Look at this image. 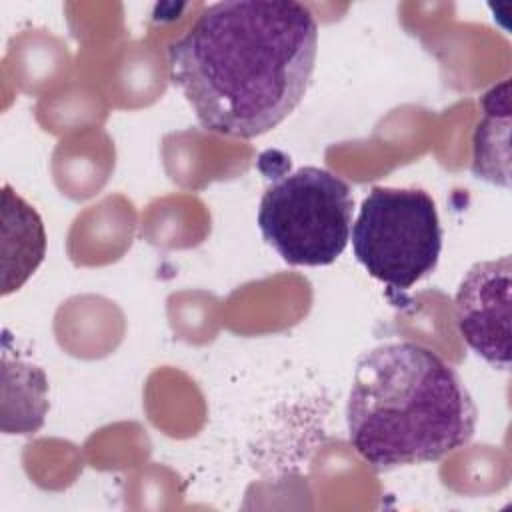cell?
Wrapping results in <instances>:
<instances>
[{
    "instance_id": "cell-1",
    "label": "cell",
    "mask_w": 512,
    "mask_h": 512,
    "mask_svg": "<svg viewBox=\"0 0 512 512\" xmlns=\"http://www.w3.org/2000/svg\"><path fill=\"white\" fill-rule=\"evenodd\" d=\"M316 54L318 24L304 4L224 0L168 48V70L206 130L256 138L302 102Z\"/></svg>"
},
{
    "instance_id": "cell-2",
    "label": "cell",
    "mask_w": 512,
    "mask_h": 512,
    "mask_svg": "<svg viewBox=\"0 0 512 512\" xmlns=\"http://www.w3.org/2000/svg\"><path fill=\"white\" fill-rule=\"evenodd\" d=\"M478 410L458 372L416 342L364 352L346 404L348 440L374 470L436 462L464 448Z\"/></svg>"
},
{
    "instance_id": "cell-3",
    "label": "cell",
    "mask_w": 512,
    "mask_h": 512,
    "mask_svg": "<svg viewBox=\"0 0 512 512\" xmlns=\"http://www.w3.org/2000/svg\"><path fill=\"white\" fill-rule=\"evenodd\" d=\"M354 198L334 172L302 166L274 178L258 206V228L290 266H328L344 252Z\"/></svg>"
},
{
    "instance_id": "cell-4",
    "label": "cell",
    "mask_w": 512,
    "mask_h": 512,
    "mask_svg": "<svg viewBox=\"0 0 512 512\" xmlns=\"http://www.w3.org/2000/svg\"><path fill=\"white\" fill-rule=\"evenodd\" d=\"M364 270L392 290H408L434 272L442 252L436 202L422 188L374 186L350 230Z\"/></svg>"
},
{
    "instance_id": "cell-5",
    "label": "cell",
    "mask_w": 512,
    "mask_h": 512,
    "mask_svg": "<svg viewBox=\"0 0 512 512\" xmlns=\"http://www.w3.org/2000/svg\"><path fill=\"white\" fill-rule=\"evenodd\" d=\"M510 256L474 264L462 278L454 306L464 342L494 368L510 366Z\"/></svg>"
},
{
    "instance_id": "cell-6",
    "label": "cell",
    "mask_w": 512,
    "mask_h": 512,
    "mask_svg": "<svg viewBox=\"0 0 512 512\" xmlns=\"http://www.w3.org/2000/svg\"><path fill=\"white\" fill-rule=\"evenodd\" d=\"M4 206V282L2 294L20 288L44 260L46 234L38 212L6 184Z\"/></svg>"
}]
</instances>
